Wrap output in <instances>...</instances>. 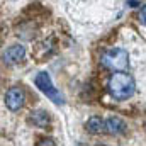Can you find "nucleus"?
<instances>
[{
    "label": "nucleus",
    "instance_id": "obj_1",
    "mask_svg": "<svg viewBox=\"0 0 146 146\" xmlns=\"http://www.w3.org/2000/svg\"><path fill=\"white\" fill-rule=\"evenodd\" d=\"M109 94L117 100H127L136 90V83L131 75L124 72H114L109 78Z\"/></svg>",
    "mask_w": 146,
    "mask_h": 146
},
{
    "label": "nucleus",
    "instance_id": "obj_2",
    "mask_svg": "<svg viewBox=\"0 0 146 146\" xmlns=\"http://www.w3.org/2000/svg\"><path fill=\"white\" fill-rule=\"evenodd\" d=\"M100 63L110 72H124L129 65V54L122 48H114L102 54Z\"/></svg>",
    "mask_w": 146,
    "mask_h": 146
},
{
    "label": "nucleus",
    "instance_id": "obj_3",
    "mask_svg": "<svg viewBox=\"0 0 146 146\" xmlns=\"http://www.w3.org/2000/svg\"><path fill=\"white\" fill-rule=\"evenodd\" d=\"M34 83H36V87L42 92V94H46V97H49L54 104H58V106H63L65 104V100H63V95L53 87V82H51V76L48 75L46 72H39L36 75V78H34Z\"/></svg>",
    "mask_w": 146,
    "mask_h": 146
},
{
    "label": "nucleus",
    "instance_id": "obj_4",
    "mask_svg": "<svg viewBox=\"0 0 146 146\" xmlns=\"http://www.w3.org/2000/svg\"><path fill=\"white\" fill-rule=\"evenodd\" d=\"M26 102V92L21 87H10L5 94V106L10 110H19L22 109Z\"/></svg>",
    "mask_w": 146,
    "mask_h": 146
},
{
    "label": "nucleus",
    "instance_id": "obj_5",
    "mask_svg": "<svg viewBox=\"0 0 146 146\" xmlns=\"http://www.w3.org/2000/svg\"><path fill=\"white\" fill-rule=\"evenodd\" d=\"M24 56H26V48H24L22 44H14V46H10V48L5 49V53H3V61H5L7 65H15V63H19L21 60H24Z\"/></svg>",
    "mask_w": 146,
    "mask_h": 146
},
{
    "label": "nucleus",
    "instance_id": "obj_6",
    "mask_svg": "<svg viewBox=\"0 0 146 146\" xmlns=\"http://www.w3.org/2000/svg\"><path fill=\"white\" fill-rule=\"evenodd\" d=\"M126 122L121 119V117H109L107 121H104V131L110 134V136H119V134H124L126 133Z\"/></svg>",
    "mask_w": 146,
    "mask_h": 146
},
{
    "label": "nucleus",
    "instance_id": "obj_7",
    "mask_svg": "<svg viewBox=\"0 0 146 146\" xmlns=\"http://www.w3.org/2000/svg\"><path fill=\"white\" fill-rule=\"evenodd\" d=\"M87 131L90 134H100V133H104V121H102V117L92 115L88 119V122H87Z\"/></svg>",
    "mask_w": 146,
    "mask_h": 146
},
{
    "label": "nucleus",
    "instance_id": "obj_8",
    "mask_svg": "<svg viewBox=\"0 0 146 146\" xmlns=\"http://www.w3.org/2000/svg\"><path fill=\"white\" fill-rule=\"evenodd\" d=\"M31 121H33V124L37 126V127H46L49 124V115H48L46 110H37V112H34L31 115Z\"/></svg>",
    "mask_w": 146,
    "mask_h": 146
},
{
    "label": "nucleus",
    "instance_id": "obj_9",
    "mask_svg": "<svg viewBox=\"0 0 146 146\" xmlns=\"http://www.w3.org/2000/svg\"><path fill=\"white\" fill-rule=\"evenodd\" d=\"M139 22H141L143 26H146V5L141 9V12H139Z\"/></svg>",
    "mask_w": 146,
    "mask_h": 146
},
{
    "label": "nucleus",
    "instance_id": "obj_10",
    "mask_svg": "<svg viewBox=\"0 0 146 146\" xmlns=\"http://www.w3.org/2000/svg\"><path fill=\"white\" fill-rule=\"evenodd\" d=\"M127 3H129L131 7H138V5H139V2H138V0H127Z\"/></svg>",
    "mask_w": 146,
    "mask_h": 146
},
{
    "label": "nucleus",
    "instance_id": "obj_11",
    "mask_svg": "<svg viewBox=\"0 0 146 146\" xmlns=\"http://www.w3.org/2000/svg\"><path fill=\"white\" fill-rule=\"evenodd\" d=\"M39 145H51V146H54V141H51V139H44V141H41Z\"/></svg>",
    "mask_w": 146,
    "mask_h": 146
}]
</instances>
